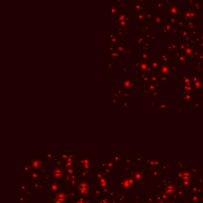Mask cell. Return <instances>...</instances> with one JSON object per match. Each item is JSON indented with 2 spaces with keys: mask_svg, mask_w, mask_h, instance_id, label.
Listing matches in <instances>:
<instances>
[{
  "mask_svg": "<svg viewBox=\"0 0 203 203\" xmlns=\"http://www.w3.org/2000/svg\"><path fill=\"white\" fill-rule=\"evenodd\" d=\"M120 89H121L124 92L133 93L134 90L137 89V83L131 79L129 75L126 73H123V78L120 79Z\"/></svg>",
  "mask_w": 203,
  "mask_h": 203,
  "instance_id": "1",
  "label": "cell"
},
{
  "mask_svg": "<svg viewBox=\"0 0 203 203\" xmlns=\"http://www.w3.org/2000/svg\"><path fill=\"white\" fill-rule=\"evenodd\" d=\"M138 71L143 74H148V75L154 73L151 67H150L148 61H141L138 68Z\"/></svg>",
  "mask_w": 203,
  "mask_h": 203,
  "instance_id": "2",
  "label": "cell"
},
{
  "mask_svg": "<svg viewBox=\"0 0 203 203\" xmlns=\"http://www.w3.org/2000/svg\"><path fill=\"white\" fill-rule=\"evenodd\" d=\"M134 18L133 19L136 22L137 25H145V22H146L145 19V10H143L140 12L133 11Z\"/></svg>",
  "mask_w": 203,
  "mask_h": 203,
  "instance_id": "3",
  "label": "cell"
},
{
  "mask_svg": "<svg viewBox=\"0 0 203 203\" xmlns=\"http://www.w3.org/2000/svg\"><path fill=\"white\" fill-rule=\"evenodd\" d=\"M130 10L136 12H140L145 10V5H144V3L138 2L137 0H133V2L130 3Z\"/></svg>",
  "mask_w": 203,
  "mask_h": 203,
  "instance_id": "4",
  "label": "cell"
},
{
  "mask_svg": "<svg viewBox=\"0 0 203 203\" xmlns=\"http://www.w3.org/2000/svg\"><path fill=\"white\" fill-rule=\"evenodd\" d=\"M151 56H152L148 53V52L147 49H145L141 48L140 52L137 54V60H139L140 62H141V61H148Z\"/></svg>",
  "mask_w": 203,
  "mask_h": 203,
  "instance_id": "5",
  "label": "cell"
},
{
  "mask_svg": "<svg viewBox=\"0 0 203 203\" xmlns=\"http://www.w3.org/2000/svg\"><path fill=\"white\" fill-rule=\"evenodd\" d=\"M148 63H149V65H150V67H151L153 72L157 70H159V68L160 67V64L158 58L151 56L149 59V60H148Z\"/></svg>",
  "mask_w": 203,
  "mask_h": 203,
  "instance_id": "6",
  "label": "cell"
},
{
  "mask_svg": "<svg viewBox=\"0 0 203 203\" xmlns=\"http://www.w3.org/2000/svg\"><path fill=\"white\" fill-rule=\"evenodd\" d=\"M109 35V43L113 44H117V40H118V37L117 36V33L114 32V31H110L108 33Z\"/></svg>",
  "mask_w": 203,
  "mask_h": 203,
  "instance_id": "7",
  "label": "cell"
},
{
  "mask_svg": "<svg viewBox=\"0 0 203 203\" xmlns=\"http://www.w3.org/2000/svg\"><path fill=\"white\" fill-rule=\"evenodd\" d=\"M122 56H123V53L115 50V51H114L112 52H110L109 59H110V60H113L114 61H117V60H120L121 57H122Z\"/></svg>",
  "mask_w": 203,
  "mask_h": 203,
  "instance_id": "8",
  "label": "cell"
},
{
  "mask_svg": "<svg viewBox=\"0 0 203 203\" xmlns=\"http://www.w3.org/2000/svg\"><path fill=\"white\" fill-rule=\"evenodd\" d=\"M127 48H128V45L125 42H121V43L118 42L116 44V51L121 52V53H126Z\"/></svg>",
  "mask_w": 203,
  "mask_h": 203,
  "instance_id": "9",
  "label": "cell"
},
{
  "mask_svg": "<svg viewBox=\"0 0 203 203\" xmlns=\"http://www.w3.org/2000/svg\"><path fill=\"white\" fill-rule=\"evenodd\" d=\"M119 5L116 3H113L112 4V17L113 18H116L118 15L120 10H119Z\"/></svg>",
  "mask_w": 203,
  "mask_h": 203,
  "instance_id": "10",
  "label": "cell"
},
{
  "mask_svg": "<svg viewBox=\"0 0 203 203\" xmlns=\"http://www.w3.org/2000/svg\"><path fill=\"white\" fill-rule=\"evenodd\" d=\"M145 37L143 36H138L137 37H136L133 40V45L134 46H137V45H141L143 44V42L145 41Z\"/></svg>",
  "mask_w": 203,
  "mask_h": 203,
  "instance_id": "11",
  "label": "cell"
},
{
  "mask_svg": "<svg viewBox=\"0 0 203 203\" xmlns=\"http://www.w3.org/2000/svg\"><path fill=\"white\" fill-rule=\"evenodd\" d=\"M140 90H141L140 95L142 97H149V96H152V92L148 87H146L145 89H140Z\"/></svg>",
  "mask_w": 203,
  "mask_h": 203,
  "instance_id": "12",
  "label": "cell"
},
{
  "mask_svg": "<svg viewBox=\"0 0 203 203\" xmlns=\"http://www.w3.org/2000/svg\"><path fill=\"white\" fill-rule=\"evenodd\" d=\"M150 83V76L148 74H145L143 75V76L140 78V84H145L148 85Z\"/></svg>",
  "mask_w": 203,
  "mask_h": 203,
  "instance_id": "13",
  "label": "cell"
},
{
  "mask_svg": "<svg viewBox=\"0 0 203 203\" xmlns=\"http://www.w3.org/2000/svg\"><path fill=\"white\" fill-rule=\"evenodd\" d=\"M161 19H162V14H159V15H156V14H152V24L155 25H156V23H159L161 22Z\"/></svg>",
  "mask_w": 203,
  "mask_h": 203,
  "instance_id": "14",
  "label": "cell"
},
{
  "mask_svg": "<svg viewBox=\"0 0 203 203\" xmlns=\"http://www.w3.org/2000/svg\"><path fill=\"white\" fill-rule=\"evenodd\" d=\"M108 70L110 71H114L116 70V64H115V61L113 60H110V59H109Z\"/></svg>",
  "mask_w": 203,
  "mask_h": 203,
  "instance_id": "15",
  "label": "cell"
},
{
  "mask_svg": "<svg viewBox=\"0 0 203 203\" xmlns=\"http://www.w3.org/2000/svg\"><path fill=\"white\" fill-rule=\"evenodd\" d=\"M142 49H147L148 51L152 49V45H151V41L149 40H145V41L143 42V44H141Z\"/></svg>",
  "mask_w": 203,
  "mask_h": 203,
  "instance_id": "16",
  "label": "cell"
},
{
  "mask_svg": "<svg viewBox=\"0 0 203 203\" xmlns=\"http://www.w3.org/2000/svg\"><path fill=\"white\" fill-rule=\"evenodd\" d=\"M160 75H167L168 74V67L165 64H163L160 68Z\"/></svg>",
  "mask_w": 203,
  "mask_h": 203,
  "instance_id": "17",
  "label": "cell"
},
{
  "mask_svg": "<svg viewBox=\"0 0 203 203\" xmlns=\"http://www.w3.org/2000/svg\"><path fill=\"white\" fill-rule=\"evenodd\" d=\"M123 92L124 91L121 90V89H118V90H117L115 92H114V96L113 97H114V98H117V99H120V98L121 97V95H122V94H123Z\"/></svg>",
  "mask_w": 203,
  "mask_h": 203,
  "instance_id": "18",
  "label": "cell"
},
{
  "mask_svg": "<svg viewBox=\"0 0 203 203\" xmlns=\"http://www.w3.org/2000/svg\"><path fill=\"white\" fill-rule=\"evenodd\" d=\"M129 95L128 92H123L121 97L119 99V100H124V101H129Z\"/></svg>",
  "mask_w": 203,
  "mask_h": 203,
  "instance_id": "19",
  "label": "cell"
},
{
  "mask_svg": "<svg viewBox=\"0 0 203 203\" xmlns=\"http://www.w3.org/2000/svg\"><path fill=\"white\" fill-rule=\"evenodd\" d=\"M149 76H150V82L152 83H155L156 82H158V78H157V76L154 73L150 74Z\"/></svg>",
  "mask_w": 203,
  "mask_h": 203,
  "instance_id": "20",
  "label": "cell"
},
{
  "mask_svg": "<svg viewBox=\"0 0 203 203\" xmlns=\"http://www.w3.org/2000/svg\"><path fill=\"white\" fill-rule=\"evenodd\" d=\"M152 13L151 10H145V19H146V22L148 21L149 19H152Z\"/></svg>",
  "mask_w": 203,
  "mask_h": 203,
  "instance_id": "21",
  "label": "cell"
},
{
  "mask_svg": "<svg viewBox=\"0 0 203 203\" xmlns=\"http://www.w3.org/2000/svg\"><path fill=\"white\" fill-rule=\"evenodd\" d=\"M119 104H120V106H121V107H128V106H129V101L119 100Z\"/></svg>",
  "mask_w": 203,
  "mask_h": 203,
  "instance_id": "22",
  "label": "cell"
},
{
  "mask_svg": "<svg viewBox=\"0 0 203 203\" xmlns=\"http://www.w3.org/2000/svg\"><path fill=\"white\" fill-rule=\"evenodd\" d=\"M144 34H145V40L151 41V38L152 37L151 32H145V33H144Z\"/></svg>",
  "mask_w": 203,
  "mask_h": 203,
  "instance_id": "23",
  "label": "cell"
},
{
  "mask_svg": "<svg viewBox=\"0 0 203 203\" xmlns=\"http://www.w3.org/2000/svg\"><path fill=\"white\" fill-rule=\"evenodd\" d=\"M115 3L118 4L120 6H125L126 5V0H115Z\"/></svg>",
  "mask_w": 203,
  "mask_h": 203,
  "instance_id": "24",
  "label": "cell"
},
{
  "mask_svg": "<svg viewBox=\"0 0 203 203\" xmlns=\"http://www.w3.org/2000/svg\"><path fill=\"white\" fill-rule=\"evenodd\" d=\"M117 36L118 37V39H122L123 38V32L121 30H119V29H117Z\"/></svg>",
  "mask_w": 203,
  "mask_h": 203,
  "instance_id": "25",
  "label": "cell"
},
{
  "mask_svg": "<svg viewBox=\"0 0 203 203\" xmlns=\"http://www.w3.org/2000/svg\"><path fill=\"white\" fill-rule=\"evenodd\" d=\"M131 53H133V50H132V49H131L129 48V46H128L127 50H126V56H129Z\"/></svg>",
  "mask_w": 203,
  "mask_h": 203,
  "instance_id": "26",
  "label": "cell"
},
{
  "mask_svg": "<svg viewBox=\"0 0 203 203\" xmlns=\"http://www.w3.org/2000/svg\"><path fill=\"white\" fill-rule=\"evenodd\" d=\"M148 107H154L155 106V103L154 102V100H149L148 102Z\"/></svg>",
  "mask_w": 203,
  "mask_h": 203,
  "instance_id": "27",
  "label": "cell"
},
{
  "mask_svg": "<svg viewBox=\"0 0 203 203\" xmlns=\"http://www.w3.org/2000/svg\"><path fill=\"white\" fill-rule=\"evenodd\" d=\"M151 32V25H146L145 27V32Z\"/></svg>",
  "mask_w": 203,
  "mask_h": 203,
  "instance_id": "28",
  "label": "cell"
},
{
  "mask_svg": "<svg viewBox=\"0 0 203 203\" xmlns=\"http://www.w3.org/2000/svg\"><path fill=\"white\" fill-rule=\"evenodd\" d=\"M140 62L139 61V60H135L134 62H133V67H135V68H139V66H140Z\"/></svg>",
  "mask_w": 203,
  "mask_h": 203,
  "instance_id": "29",
  "label": "cell"
},
{
  "mask_svg": "<svg viewBox=\"0 0 203 203\" xmlns=\"http://www.w3.org/2000/svg\"><path fill=\"white\" fill-rule=\"evenodd\" d=\"M157 92H158V91H157V90H155V91H154V92H152V99H153V100H154V99H155V97H157V96H158V95H159V94H158V93H157Z\"/></svg>",
  "mask_w": 203,
  "mask_h": 203,
  "instance_id": "30",
  "label": "cell"
},
{
  "mask_svg": "<svg viewBox=\"0 0 203 203\" xmlns=\"http://www.w3.org/2000/svg\"><path fill=\"white\" fill-rule=\"evenodd\" d=\"M155 84V87L156 88H161V84H160V83H159V82H156V83H154Z\"/></svg>",
  "mask_w": 203,
  "mask_h": 203,
  "instance_id": "31",
  "label": "cell"
},
{
  "mask_svg": "<svg viewBox=\"0 0 203 203\" xmlns=\"http://www.w3.org/2000/svg\"><path fill=\"white\" fill-rule=\"evenodd\" d=\"M156 38H158V37H157V36H152V38H151V41H155V40Z\"/></svg>",
  "mask_w": 203,
  "mask_h": 203,
  "instance_id": "32",
  "label": "cell"
},
{
  "mask_svg": "<svg viewBox=\"0 0 203 203\" xmlns=\"http://www.w3.org/2000/svg\"><path fill=\"white\" fill-rule=\"evenodd\" d=\"M130 71V68H124V69H123V73H126V71Z\"/></svg>",
  "mask_w": 203,
  "mask_h": 203,
  "instance_id": "33",
  "label": "cell"
},
{
  "mask_svg": "<svg viewBox=\"0 0 203 203\" xmlns=\"http://www.w3.org/2000/svg\"><path fill=\"white\" fill-rule=\"evenodd\" d=\"M137 1L140 2V3H144V2H145V0H137Z\"/></svg>",
  "mask_w": 203,
  "mask_h": 203,
  "instance_id": "34",
  "label": "cell"
}]
</instances>
